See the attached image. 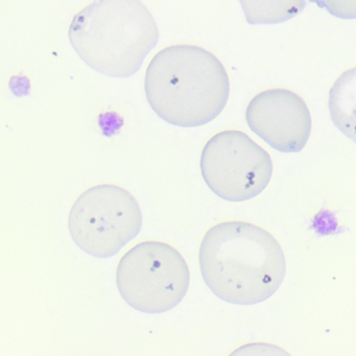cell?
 <instances>
[{"mask_svg":"<svg viewBox=\"0 0 356 356\" xmlns=\"http://www.w3.org/2000/svg\"><path fill=\"white\" fill-rule=\"evenodd\" d=\"M68 37L91 70L124 79L140 70L159 31L140 0H95L74 16Z\"/></svg>","mask_w":356,"mask_h":356,"instance_id":"3957f363","label":"cell"},{"mask_svg":"<svg viewBox=\"0 0 356 356\" xmlns=\"http://www.w3.org/2000/svg\"><path fill=\"white\" fill-rule=\"evenodd\" d=\"M201 172L220 199L245 202L262 193L273 175L270 154L241 131H222L202 151Z\"/></svg>","mask_w":356,"mask_h":356,"instance_id":"8992f818","label":"cell"},{"mask_svg":"<svg viewBox=\"0 0 356 356\" xmlns=\"http://www.w3.org/2000/svg\"><path fill=\"white\" fill-rule=\"evenodd\" d=\"M339 19H356V0H308Z\"/></svg>","mask_w":356,"mask_h":356,"instance_id":"30bf717a","label":"cell"},{"mask_svg":"<svg viewBox=\"0 0 356 356\" xmlns=\"http://www.w3.org/2000/svg\"><path fill=\"white\" fill-rule=\"evenodd\" d=\"M248 24H278L301 13L306 0H239Z\"/></svg>","mask_w":356,"mask_h":356,"instance_id":"9c48e42d","label":"cell"},{"mask_svg":"<svg viewBox=\"0 0 356 356\" xmlns=\"http://www.w3.org/2000/svg\"><path fill=\"white\" fill-rule=\"evenodd\" d=\"M147 103L164 122L195 128L216 120L228 103L230 81L220 60L203 47L172 45L145 72Z\"/></svg>","mask_w":356,"mask_h":356,"instance_id":"7a4b0ae2","label":"cell"},{"mask_svg":"<svg viewBox=\"0 0 356 356\" xmlns=\"http://www.w3.org/2000/svg\"><path fill=\"white\" fill-rule=\"evenodd\" d=\"M328 108L333 124L356 143V67L335 81L329 91Z\"/></svg>","mask_w":356,"mask_h":356,"instance_id":"ba28073f","label":"cell"},{"mask_svg":"<svg viewBox=\"0 0 356 356\" xmlns=\"http://www.w3.org/2000/svg\"><path fill=\"white\" fill-rule=\"evenodd\" d=\"M204 282L222 301L254 305L282 284L286 262L277 239L261 227L241 220L214 225L199 251Z\"/></svg>","mask_w":356,"mask_h":356,"instance_id":"6da1fadb","label":"cell"},{"mask_svg":"<svg viewBox=\"0 0 356 356\" xmlns=\"http://www.w3.org/2000/svg\"><path fill=\"white\" fill-rule=\"evenodd\" d=\"M249 128L281 153H299L312 133L305 102L287 89H268L252 99L245 110Z\"/></svg>","mask_w":356,"mask_h":356,"instance_id":"52a82bcc","label":"cell"},{"mask_svg":"<svg viewBox=\"0 0 356 356\" xmlns=\"http://www.w3.org/2000/svg\"><path fill=\"white\" fill-rule=\"evenodd\" d=\"M143 212L137 200L122 187L97 185L76 199L68 216L76 245L93 257L116 255L140 232Z\"/></svg>","mask_w":356,"mask_h":356,"instance_id":"5b68a950","label":"cell"},{"mask_svg":"<svg viewBox=\"0 0 356 356\" xmlns=\"http://www.w3.org/2000/svg\"><path fill=\"white\" fill-rule=\"evenodd\" d=\"M191 283L188 264L180 252L162 241H143L118 262L116 285L133 309L162 314L178 306Z\"/></svg>","mask_w":356,"mask_h":356,"instance_id":"277c9868","label":"cell"}]
</instances>
